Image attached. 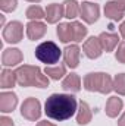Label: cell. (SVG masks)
Here are the masks:
<instances>
[{
    "label": "cell",
    "instance_id": "cell-1",
    "mask_svg": "<svg viewBox=\"0 0 125 126\" xmlns=\"http://www.w3.org/2000/svg\"><path fill=\"white\" fill-rule=\"evenodd\" d=\"M78 103L72 94H52L44 104V113L47 117L62 122L71 119L77 111Z\"/></svg>",
    "mask_w": 125,
    "mask_h": 126
},
{
    "label": "cell",
    "instance_id": "cell-2",
    "mask_svg": "<svg viewBox=\"0 0 125 126\" xmlns=\"http://www.w3.org/2000/svg\"><path fill=\"white\" fill-rule=\"evenodd\" d=\"M16 79L21 87H37V88H47L49 87V76L43 75L41 69L37 66L24 64L19 66L16 70Z\"/></svg>",
    "mask_w": 125,
    "mask_h": 126
},
{
    "label": "cell",
    "instance_id": "cell-3",
    "mask_svg": "<svg viewBox=\"0 0 125 126\" xmlns=\"http://www.w3.org/2000/svg\"><path fill=\"white\" fill-rule=\"evenodd\" d=\"M84 88L91 93H102V94H109L113 90V79L103 72H96L88 73L84 78Z\"/></svg>",
    "mask_w": 125,
    "mask_h": 126
},
{
    "label": "cell",
    "instance_id": "cell-4",
    "mask_svg": "<svg viewBox=\"0 0 125 126\" xmlns=\"http://www.w3.org/2000/svg\"><path fill=\"white\" fill-rule=\"evenodd\" d=\"M56 34L59 37V40L62 43H69V41H75L80 43L85 38L87 35V28L80 24V22H71V24H59Z\"/></svg>",
    "mask_w": 125,
    "mask_h": 126
},
{
    "label": "cell",
    "instance_id": "cell-5",
    "mask_svg": "<svg viewBox=\"0 0 125 126\" xmlns=\"http://www.w3.org/2000/svg\"><path fill=\"white\" fill-rule=\"evenodd\" d=\"M61 56H62V50L53 41H44L40 46H37V48H35V57L41 63H46V64L58 63Z\"/></svg>",
    "mask_w": 125,
    "mask_h": 126
},
{
    "label": "cell",
    "instance_id": "cell-6",
    "mask_svg": "<svg viewBox=\"0 0 125 126\" xmlns=\"http://www.w3.org/2000/svg\"><path fill=\"white\" fill-rule=\"evenodd\" d=\"M21 114L30 120V122H35L40 114H41V106H40V101L37 98H27L22 106H21Z\"/></svg>",
    "mask_w": 125,
    "mask_h": 126
},
{
    "label": "cell",
    "instance_id": "cell-7",
    "mask_svg": "<svg viewBox=\"0 0 125 126\" xmlns=\"http://www.w3.org/2000/svg\"><path fill=\"white\" fill-rule=\"evenodd\" d=\"M22 35H24V27L18 21L9 22L3 30V40L6 43H10V44L19 43L22 40Z\"/></svg>",
    "mask_w": 125,
    "mask_h": 126
},
{
    "label": "cell",
    "instance_id": "cell-8",
    "mask_svg": "<svg viewBox=\"0 0 125 126\" xmlns=\"http://www.w3.org/2000/svg\"><path fill=\"white\" fill-rule=\"evenodd\" d=\"M80 15L87 24H94L99 16H100V7L99 4L91 3V1H84L80 6Z\"/></svg>",
    "mask_w": 125,
    "mask_h": 126
},
{
    "label": "cell",
    "instance_id": "cell-9",
    "mask_svg": "<svg viewBox=\"0 0 125 126\" xmlns=\"http://www.w3.org/2000/svg\"><path fill=\"white\" fill-rule=\"evenodd\" d=\"M83 51L88 59H97L102 56L103 53V47L100 44L99 37H90L88 40H85L84 46H83Z\"/></svg>",
    "mask_w": 125,
    "mask_h": 126
},
{
    "label": "cell",
    "instance_id": "cell-10",
    "mask_svg": "<svg viewBox=\"0 0 125 126\" xmlns=\"http://www.w3.org/2000/svg\"><path fill=\"white\" fill-rule=\"evenodd\" d=\"M104 15L112 21H121L125 16V6L119 1H109L104 4Z\"/></svg>",
    "mask_w": 125,
    "mask_h": 126
},
{
    "label": "cell",
    "instance_id": "cell-11",
    "mask_svg": "<svg viewBox=\"0 0 125 126\" xmlns=\"http://www.w3.org/2000/svg\"><path fill=\"white\" fill-rule=\"evenodd\" d=\"M24 56L21 53V50L18 48H6L1 54V63L4 67H9V66H16L22 62Z\"/></svg>",
    "mask_w": 125,
    "mask_h": 126
},
{
    "label": "cell",
    "instance_id": "cell-12",
    "mask_svg": "<svg viewBox=\"0 0 125 126\" xmlns=\"http://www.w3.org/2000/svg\"><path fill=\"white\" fill-rule=\"evenodd\" d=\"M80 47L78 46H68L65 50H63V59L65 63L71 67V69H75L80 63Z\"/></svg>",
    "mask_w": 125,
    "mask_h": 126
},
{
    "label": "cell",
    "instance_id": "cell-13",
    "mask_svg": "<svg viewBox=\"0 0 125 126\" xmlns=\"http://www.w3.org/2000/svg\"><path fill=\"white\" fill-rule=\"evenodd\" d=\"M18 104V97L15 93H1L0 94V111L10 113Z\"/></svg>",
    "mask_w": 125,
    "mask_h": 126
},
{
    "label": "cell",
    "instance_id": "cell-14",
    "mask_svg": "<svg viewBox=\"0 0 125 126\" xmlns=\"http://www.w3.org/2000/svg\"><path fill=\"white\" fill-rule=\"evenodd\" d=\"M47 31V27L46 24L40 22V21H31L28 25H27V35L28 38L35 41V40H40Z\"/></svg>",
    "mask_w": 125,
    "mask_h": 126
},
{
    "label": "cell",
    "instance_id": "cell-15",
    "mask_svg": "<svg viewBox=\"0 0 125 126\" xmlns=\"http://www.w3.org/2000/svg\"><path fill=\"white\" fill-rule=\"evenodd\" d=\"M63 16H65V7H63V4L52 3V4L47 6V9H46V19H47L49 24H56Z\"/></svg>",
    "mask_w": 125,
    "mask_h": 126
},
{
    "label": "cell",
    "instance_id": "cell-16",
    "mask_svg": "<svg viewBox=\"0 0 125 126\" xmlns=\"http://www.w3.org/2000/svg\"><path fill=\"white\" fill-rule=\"evenodd\" d=\"M99 40H100V44L104 51H113V48L118 46V41H119L118 35L110 34V32H102L99 35Z\"/></svg>",
    "mask_w": 125,
    "mask_h": 126
},
{
    "label": "cell",
    "instance_id": "cell-17",
    "mask_svg": "<svg viewBox=\"0 0 125 126\" xmlns=\"http://www.w3.org/2000/svg\"><path fill=\"white\" fill-rule=\"evenodd\" d=\"M62 88L68 93H78L81 90V78L77 73L68 75L62 82Z\"/></svg>",
    "mask_w": 125,
    "mask_h": 126
},
{
    "label": "cell",
    "instance_id": "cell-18",
    "mask_svg": "<svg viewBox=\"0 0 125 126\" xmlns=\"http://www.w3.org/2000/svg\"><path fill=\"white\" fill-rule=\"evenodd\" d=\"M91 110L85 101H81L78 106V113H77V123L78 125H88L91 122Z\"/></svg>",
    "mask_w": 125,
    "mask_h": 126
},
{
    "label": "cell",
    "instance_id": "cell-19",
    "mask_svg": "<svg viewBox=\"0 0 125 126\" xmlns=\"http://www.w3.org/2000/svg\"><path fill=\"white\" fill-rule=\"evenodd\" d=\"M122 106H124V103H122L121 98H118V97H110V98L107 100V103H106V114H107L109 117H116V116L121 113Z\"/></svg>",
    "mask_w": 125,
    "mask_h": 126
},
{
    "label": "cell",
    "instance_id": "cell-20",
    "mask_svg": "<svg viewBox=\"0 0 125 126\" xmlns=\"http://www.w3.org/2000/svg\"><path fill=\"white\" fill-rule=\"evenodd\" d=\"M15 84H18L16 73L12 72L10 69L4 67L1 70V75H0V85H1V88H12V87H15Z\"/></svg>",
    "mask_w": 125,
    "mask_h": 126
},
{
    "label": "cell",
    "instance_id": "cell-21",
    "mask_svg": "<svg viewBox=\"0 0 125 126\" xmlns=\"http://www.w3.org/2000/svg\"><path fill=\"white\" fill-rule=\"evenodd\" d=\"M63 7H65V18H68V19L77 18L80 13V6L75 0H66L63 3Z\"/></svg>",
    "mask_w": 125,
    "mask_h": 126
},
{
    "label": "cell",
    "instance_id": "cell-22",
    "mask_svg": "<svg viewBox=\"0 0 125 126\" xmlns=\"http://www.w3.org/2000/svg\"><path fill=\"white\" fill-rule=\"evenodd\" d=\"M44 73H46L49 78H52V79H55V81H59L63 75H66V67H65V64H58V66H55V67H50V66H49V67L44 69Z\"/></svg>",
    "mask_w": 125,
    "mask_h": 126
},
{
    "label": "cell",
    "instance_id": "cell-23",
    "mask_svg": "<svg viewBox=\"0 0 125 126\" xmlns=\"http://www.w3.org/2000/svg\"><path fill=\"white\" fill-rule=\"evenodd\" d=\"M25 16H27L28 19H31V21H40L41 18H46V12H44L40 6L32 4V6H30V7L27 9Z\"/></svg>",
    "mask_w": 125,
    "mask_h": 126
},
{
    "label": "cell",
    "instance_id": "cell-24",
    "mask_svg": "<svg viewBox=\"0 0 125 126\" xmlns=\"http://www.w3.org/2000/svg\"><path fill=\"white\" fill-rule=\"evenodd\" d=\"M113 90L119 95H125V73H119L113 79Z\"/></svg>",
    "mask_w": 125,
    "mask_h": 126
},
{
    "label": "cell",
    "instance_id": "cell-25",
    "mask_svg": "<svg viewBox=\"0 0 125 126\" xmlns=\"http://www.w3.org/2000/svg\"><path fill=\"white\" fill-rule=\"evenodd\" d=\"M18 6V0H0V9L3 12H13Z\"/></svg>",
    "mask_w": 125,
    "mask_h": 126
},
{
    "label": "cell",
    "instance_id": "cell-26",
    "mask_svg": "<svg viewBox=\"0 0 125 126\" xmlns=\"http://www.w3.org/2000/svg\"><path fill=\"white\" fill-rule=\"evenodd\" d=\"M116 60L121 63H125V41H122L119 46H118V50H116Z\"/></svg>",
    "mask_w": 125,
    "mask_h": 126
},
{
    "label": "cell",
    "instance_id": "cell-27",
    "mask_svg": "<svg viewBox=\"0 0 125 126\" xmlns=\"http://www.w3.org/2000/svg\"><path fill=\"white\" fill-rule=\"evenodd\" d=\"M0 126H13V122H12V119H9L6 116H1L0 117Z\"/></svg>",
    "mask_w": 125,
    "mask_h": 126
},
{
    "label": "cell",
    "instance_id": "cell-28",
    "mask_svg": "<svg viewBox=\"0 0 125 126\" xmlns=\"http://www.w3.org/2000/svg\"><path fill=\"white\" fill-rule=\"evenodd\" d=\"M37 126H56L53 125V123H50V122H47V120H41V122H38Z\"/></svg>",
    "mask_w": 125,
    "mask_h": 126
},
{
    "label": "cell",
    "instance_id": "cell-29",
    "mask_svg": "<svg viewBox=\"0 0 125 126\" xmlns=\"http://www.w3.org/2000/svg\"><path fill=\"white\" fill-rule=\"evenodd\" d=\"M119 32H121V35H122V38L125 40V21L121 24V27H119Z\"/></svg>",
    "mask_w": 125,
    "mask_h": 126
},
{
    "label": "cell",
    "instance_id": "cell-30",
    "mask_svg": "<svg viewBox=\"0 0 125 126\" xmlns=\"http://www.w3.org/2000/svg\"><path fill=\"white\" fill-rule=\"evenodd\" d=\"M118 126H125V113L121 116V119L118 120Z\"/></svg>",
    "mask_w": 125,
    "mask_h": 126
},
{
    "label": "cell",
    "instance_id": "cell-31",
    "mask_svg": "<svg viewBox=\"0 0 125 126\" xmlns=\"http://www.w3.org/2000/svg\"><path fill=\"white\" fill-rule=\"evenodd\" d=\"M27 1H31V3H38V1H41V0H27Z\"/></svg>",
    "mask_w": 125,
    "mask_h": 126
},
{
    "label": "cell",
    "instance_id": "cell-32",
    "mask_svg": "<svg viewBox=\"0 0 125 126\" xmlns=\"http://www.w3.org/2000/svg\"><path fill=\"white\" fill-rule=\"evenodd\" d=\"M115 1H119V3H122V4L125 6V0H115Z\"/></svg>",
    "mask_w": 125,
    "mask_h": 126
}]
</instances>
